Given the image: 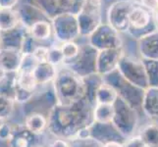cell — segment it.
I'll return each instance as SVG.
<instances>
[{
  "mask_svg": "<svg viewBox=\"0 0 158 147\" xmlns=\"http://www.w3.org/2000/svg\"><path fill=\"white\" fill-rule=\"evenodd\" d=\"M101 4L102 0H85L77 14L81 37H89L102 24Z\"/></svg>",
  "mask_w": 158,
  "mask_h": 147,
  "instance_id": "5",
  "label": "cell"
},
{
  "mask_svg": "<svg viewBox=\"0 0 158 147\" xmlns=\"http://www.w3.org/2000/svg\"><path fill=\"white\" fill-rule=\"evenodd\" d=\"M18 12L12 9L0 8V31H8L16 29L20 23Z\"/></svg>",
  "mask_w": 158,
  "mask_h": 147,
  "instance_id": "20",
  "label": "cell"
},
{
  "mask_svg": "<svg viewBox=\"0 0 158 147\" xmlns=\"http://www.w3.org/2000/svg\"><path fill=\"white\" fill-rule=\"evenodd\" d=\"M124 54L123 47L98 51L96 58V73L104 77L116 71Z\"/></svg>",
  "mask_w": 158,
  "mask_h": 147,
  "instance_id": "12",
  "label": "cell"
},
{
  "mask_svg": "<svg viewBox=\"0 0 158 147\" xmlns=\"http://www.w3.org/2000/svg\"><path fill=\"white\" fill-rule=\"evenodd\" d=\"M50 147H71V144L67 140L57 138L56 140L53 141V143L50 145Z\"/></svg>",
  "mask_w": 158,
  "mask_h": 147,
  "instance_id": "39",
  "label": "cell"
},
{
  "mask_svg": "<svg viewBox=\"0 0 158 147\" xmlns=\"http://www.w3.org/2000/svg\"><path fill=\"white\" fill-rule=\"evenodd\" d=\"M35 147H40V146H35Z\"/></svg>",
  "mask_w": 158,
  "mask_h": 147,
  "instance_id": "45",
  "label": "cell"
},
{
  "mask_svg": "<svg viewBox=\"0 0 158 147\" xmlns=\"http://www.w3.org/2000/svg\"><path fill=\"white\" fill-rule=\"evenodd\" d=\"M18 0H0V8H6V9H12Z\"/></svg>",
  "mask_w": 158,
  "mask_h": 147,
  "instance_id": "38",
  "label": "cell"
},
{
  "mask_svg": "<svg viewBox=\"0 0 158 147\" xmlns=\"http://www.w3.org/2000/svg\"><path fill=\"white\" fill-rule=\"evenodd\" d=\"M17 73H3L0 77V95L15 101Z\"/></svg>",
  "mask_w": 158,
  "mask_h": 147,
  "instance_id": "21",
  "label": "cell"
},
{
  "mask_svg": "<svg viewBox=\"0 0 158 147\" xmlns=\"http://www.w3.org/2000/svg\"><path fill=\"white\" fill-rule=\"evenodd\" d=\"M37 83L32 72H17L16 77V86L25 91L34 93L37 88Z\"/></svg>",
  "mask_w": 158,
  "mask_h": 147,
  "instance_id": "25",
  "label": "cell"
},
{
  "mask_svg": "<svg viewBox=\"0 0 158 147\" xmlns=\"http://www.w3.org/2000/svg\"><path fill=\"white\" fill-rule=\"evenodd\" d=\"M37 135L27 129L25 125L14 127L8 144L10 147H35V142Z\"/></svg>",
  "mask_w": 158,
  "mask_h": 147,
  "instance_id": "15",
  "label": "cell"
},
{
  "mask_svg": "<svg viewBox=\"0 0 158 147\" xmlns=\"http://www.w3.org/2000/svg\"><path fill=\"white\" fill-rule=\"evenodd\" d=\"M61 50L63 52V55L65 58V63L64 65H69L72 62H74L77 57L79 56L80 51H81V45L75 41H68V42H63L61 44Z\"/></svg>",
  "mask_w": 158,
  "mask_h": 147,
  "instance_id": "28",
  "label": "cell"
},
{
  "mask_svg": "<svg viewBox=\"0 0 158 147\" xmlns=\"http://www.w3.org/2000/svg\"><path fill=\"white\" fill-rule=\"evenodd\" d=\"M25 126L31 133L39 135L41 134L47 129L48 120L40 113H32L30 116L27 117Z\"/></svg>",
  "mask_w": 158,
  "mask_h": 147,
  "instance_id": "23",
  "label": "cell"
},
{
  "mask_svg": "<svg viewBox=\"0 0 158 147\" xmlns=\"http://www.w3.org/2000/svg\"><path fill=\"white\" fill-rule=\"evenodd\" d=\"M48 53H49V47L46 46H37L34 52H32V56L36 60L37 63H46L48 59Z\"/></svg>",
  "mask_w": 158,
  "mask_h": 147,
  "instance_id": "34",
  "label": "cell"
},
{
  "mask_svg": "<svg viewBox=\"0 0 158 147\" xmlns=\"http://www.w3.org/2000/svg\"><path fill=\"white\" fill-rule=\"evenodd\" d=\"M114 108L115 114L112 120L113 126L125 139L135 135L139 125V113L120 97L114 103Z\"/></svg>",
  "mask_w": 158,
  "mask_h": 147,
  "instance_id": "4",
  "label": "cell"
},
{
  "mask_svg": "<svg viewBox=\"0 0 158 147\" xmlns=\"http://www.w3.org/2000/svg\"><path fill=\"white\" fill-rule=\"evenodd\" d=\"M2 44V35H1V31H0V46Z\"/></svg>",
  "mask_w": 158,
  "mask_h": 147,
  "instance_id": "42",
  "label": "cell"
},
{
  "mask_svg": "<svg viewBox=\"0 0 158 147\" xmlns=\"http://www.w3.org/2000/svg\"><path fill=\"white\" fill-rule=\"evenodd\" d=\"M139 3L152 14L158 11V0H141Z\"/></svg>",
  "mask_w": 158,
  "mask_h": 147,
  "instance_id": "36",
  "label": "cell"
},
{
  "mask_svg": "<svg viewBox=\"0 0 158 147\" xmlns=\"http://www.w3.org/2000/svg\"><path fill=\"white\" fill-rule=\"evenodd\" d=\"M29 31L35 40L44 41L49 39L52 35V24L47 20H41L32 25L29 29Z\"/></svg>",
  "mask_w": 158,
  "mask_h": 147,
  "instance_id": "22",
  "label": "cell"
},
{
  "mask_svg": "<svg viewBox=\"0 0 158 147\" xmlns=\"http://www.w3.org/2000/svg\"><path fill=\"white\" fill-rule=\"evenodd\" d=\"M22 53L14 48H0V71L3 73H17L20 70Z\"/></svg>",
  "mask_w": 158,
  "mask_h": 147,
  "instance_id": "14",
  "label": "cell"
},
{
  "mask_svg": "<svg viewBox=\"0 0 158 147\" xmlns=\"http://www.w3.org/2000/svg\"><path fill=\"white\" fill-rule=\"evenodd\" d=\"M52 29L55 39L60 42L75 41L80 35L77 15L63 13L52 19Z\"/></svg>",
  "mask_w": 158,
  "mask_h": 147,
  "instance_id": "8",
  "label": "cell"
},
{
  "mask_svg": "<svg viewBox=\"0 0 158 147\" xmlns=\"http://www.w3.org/2000/svg\"><path fill=\"white\" fill-rule=\"evenodd\" d=\"M98 51L94 49L89 43L81 45V51L79 56L74 62L67 65L76 74L84 78L86 76L96 73V58ZM66 66V65H65Z\"/></svg>",
  "mask_w": 158,
  "mask_h": 147,
  "instance_id": "11",
  "label": "cell"
},
{
  "mask_svg": "<svg viewBox=\"0 0 158 147\" xmlns=\"http://www.w3.org/2000/svg\"><path fill=\"white\" fill-rule=\"evenodd\" d=\"M71 147H102L103 144L95 139H73L70 141Z\"/></svg>",
  "mask_w": 158,
  "mask_h": 147,
  "instance_id": "33",
  "label": "cell"
},
{
  "mask_svg": "<svg viewBox=\"0 0 158 147\" xmlns=\"http://www.w3.org/2000/svg\"><path fill=\"white\" fill-rule=\"evenodd\" d=\"M88 42L97 51L122 47L120 34L108 23H102L88 37Z\"/></svg>",
  "mask_w": 158,
  "mask_h": 147,
  "instance_id": "9",
  "label": "cell"
},
{
  "mask_svg": "<svg viewBox=\"0 0 158 147\" xmlns=\"http://www.w3.org/2000/svg\"><path fill=\"white\" fill-rule=\"evenodd\" d=\"M90 135L92 139H95L102 144H105L109 141H120L123 143V141L120 139L126 140L120 134L112 123L100 124L94 122L90 126Z\"/></svg>",
  "mask_w": 158,
  "mask_h": 147,
  "instance_id": "13",
  "label": "cell"
},
{
  "mask_svg": "<svg viewBox=\"0 0 158 147\" xmlns=\"http://www.w3.org/2000/svg\"><path fill=\"white\" fill-rule=\"evenodd\" d=\"M139 135L146 147H158V123L146 125Z\"/></svg>",
  "mask_w": 158,
  "mask_h": 147,
  "instance_id": "27",
  "label": "cell"
},
{
  "mask_svg": "<svg viewBox=\"0 0 158 147\" xmlns=\"http://www.w3.org/2000/svg\"><path fill=\"white\" fill-rule=\"evenodd\" d=\"M155 30L157 28L153 20V14L141 6L140 3H134L130 12V30L128 34L139 39L141 36Z\"/></svg>",
  "mask_w": 158,
  "mask_h": 147,
  "instance_id": "7",
  "label": "cell"
},
{
  "mask_svg": "<svg viewBox=\"0 0 158 147\" xmlns=\"http://www.w3.org/2000/svg\"><path fill=\"white\" fill-rule=\"evenodd\" d=\"M133 4L129 0H119L110 5L107 12V23L120 32L130 30V12Z\"/></svg>",
  "mask_w": 158,
  "mask_h": 147,
  "instance_id": "10",
  "label": "cell"
},
{
  "mask_svg": "<svg viewBox=\"0 0 158 147\" xmlns=\"http://www.w3.org/2000/svg\"><path fill=\"white\" fill-rule=\"evenodd\" d=\"M139 51L141 58L158 61V30L140 37L139 39Z\"/></svg>",
  "mask_w": 158,
  "mask_h": 147,
  "instance_id": "16",
  "label": "cell"
},
{
  "mask_svg": "<svg viewBox=\"0 0 158 147\" xmlns=\"http://www.w3.org/2000/svg\"><path fill=\"white\" fill-rule=\"evenodd\" d=\"M1 125H2V123H1V119H0V126H1Z\"/></svg>",
  "mask_w": 158,
  "mask_h": 147,
  "instance_id": "43",
  "label": "cell"
},
{
  "mask_svg": "<svg viewBox=\"0 0 158 147\" xmlns=\"http://www.w3.org/2000/svg\"><path fill=\"white\" fill-rule=\"evenodd\" d=\"M117 70L128 83L143 89L149 88L148 76L141 59H137L124 54L120 60Z\"/></svg>",
  "mask_w": 158,
  "mask_h": 147,
  "instance_id": "6",
  "label": "cell"
},
{
  "mask_svg": "<svg viewBox=\"0 0 158 147\" xmlns=\"http://www.w3.org/2000/svg\"><path fill=\"white\" fill-rule=\"evenodd\" d=\"M149 86H158V61L141 58Z\"/></svg>",
  "mask_w": 158,
  "mask_h": 147,
  "instance_id": "29",
  "label": "cell"
},
{
  "mask_svg": "<svg viewBox=\"0 0 158 147\" xmlns=\"http://www.w3.org/2000/svg\"><path fill=\"white\" fill-rule=\"evenodd\" d=\"M143 113L149 119H158V86H149L144 90Z\"/></svg>",
  "mask_w": 158,
  "mask_h": 147,
  "instance_id": "17",
  "label": "cell"
},
{
  "mask_svg": "<svg viewBox=\"0 0 158 147\" xmlns=\"http://www.w3.org/2000/svg\"><path fill=\"white\" fill-rule=\"evenodd\" d=\"M135 1H139V2H140V1H141V0H135Z\"/></svg>",
  "mask_w": 158,
  "mask_h": 147,
  "instance_id": "44",
  "label": "cell"
},
{
  "mask_svg": "<svg viewBox=\"0 0 158 147\" xmlns=\"http://www.w3.org/2000/svg\"><path fill=\"white\" fill-rule=\"evenodd\" d=\"M124 147H146L139 135H133L127 138L123 143Z\"/></svg>",
  "mask_w": 158,
  "mask_h": 147,
  "instance_id": "35",
  "label": "cell"
},
{
  "mask_svg": "<svg viewBox=\"0 0 158 147\" xmlns=\"http://www.w3.org/2000/svg\"><path fill=\"white\" fill-rule=\"evenodd\" d=\"M0 77H1V76H0Z\"/></svg>",
  "mask_w": 158,
  "mask_h": 147,
  "instance_id": "46",
  "label": "cell"
},
{
  "mask_svg": "<svg viewBox=\"0 0 158 147\" xmlns=\"http://www.w3.org/2000/svg\"><path fill=\"white\" fill-rule=\"evenodd\" d=\"M117 90L110 84L103 83L96 93V104H108L114 105V103L118 99Z\"/></svg>",
  "mask_w": 158,
  "mask_h": 147,
  "instance_id": "24",
  "label": "cell"
},
{
  "mask_svg": "<svg viewBox=\"0 0 158 147\" xmlns=\"http://www.w3.org/2000/svg\"><path fill=\"white\" fill-rule=\"evenodd\" d=\"M85 84V98L92 107L96 106V93L100 85L104 83V79L101 75L94 73L83 78Z\"/></svg>",
  "mask_w": 158,
  "mask_h": 147,
  "instance_id": "18",
  "label": "cell"
},
{
  "mask_svg": "<svg viewBox=\"0 0 158 147\" xmlns=\"http://www.w3.org/2000/svg\"><path fill=\"white\" fill-rule=\"evenodd\" d=\"M37 64L39 63L34 58L32 54H23L19 71H21V72H34Z\"/></svg>",
  "mask_w": 158,
  "mask_h": 147,
  "instance_id": "32",
  "label": "cell"
},
{
  "mask_svg": "<svg viewBox=\"0 0 158 147\" xmlns=\"http://www.w3.org/2000/svg\"><path fill=\"white\" fill-rule=\"evenodd\" d=\"M114 114H115L114 105L96 104V106L94 109V120L96 123L109 124L112 123Z\"/></svg>",
  "mask_w": 158,
  "mask_h": 147,
  "instance_id": "26",
  "label": "cell"
},
{
  "mask_svg": "<svg viewBox=\"0 0 158 147\" xmlns=\"http://www.w3.org/2000/svg\"><path fill=\"white\" fill-rule=\"evenodd\" d=\"M103 79L106 84H110L117 90L119 97L122 98L127 104L134 108L138 113L143 112V100L145 89L128 83L118 72V70L104 76Z\"/></svg>",
  "mask_w": 158,
  "mask_h": 147,
  "instance_id": "3",
  "label": "cell"
},
{
  "mask_svg": "<svg viewBox=\"0 0 158 147\" xmlns=\"http://www.w3.org/2000/svg\"><path fill=\"white\" fill-rule=\"evenodd\" d=\"M12 129L13 128H11L9 126V124L3 123L1 126H0V139L8 140L11 133H12Z\"/></svg>",
  "mask_w": 158,
  "mask_h": 147,
  "instance_id": "37",
  "label": "cell"
},
{
  "mask_svg": "<svg viewBox=\"0 0 158 147\" xmlns=\"http://www.w3.org/2000/svg\"><path fill=\"white\" fill-rule=\"evenodd\" d=\"M58 72V68L53 66L50 63H40L37 64V66L34 70V74L35 80L37 84L44 85L48 83H53V80H55Z\"/></svg>",
  "mask_w": 158,
  "mask_h": 147,
  "instance_id": "19",
  "label": "cell"
},
{
  "mask_svg": "<svg viewBox=\"0 0 158 147\" xmlns=\"http://www.w3.org/2000/svg\"><path fill=\"white\" fill-rule=\"evenodd\" d=\"M102 147H124L123 143L120 141H109V142L103 144Z\"/></svg>",
  "mask_w": 158,
  "mask_h": 147,
  "instance_id": "40",
  "label": "cell"
},
{
  "mask_svg": "<svg viewBox=\"0 0 158 147\" xmlns=\"http://www.w3.org/2000/svg\"><path fill=\"white\" fill-rule=\"evenodd\" d=\"M53 89L56 103L71 106L85 98V84L80 77L67 66L58 69L57 76L53 80Z\"/></svg>",
  "mask_w": 158,
  "mask_h": 147,
  "instance_id": "2",
  "label": "cell"
},
{
  "mask_svg": "<svg viewBox=\"0 0 158 147\" xmlns=\"http://www.w3.org/2000/svg\"><path fill=\"white\" fill-rule=\"evenodd\" d=\"M14 100L0 95V119L4 120L10 117L13 111Z\"/></svg>",
  "mask_w": 158,
  "mask_h": 147,
  "instance_id": "31",
  "label": "cell"
},
{
  "mask_svg": "<svg viewBox=\"0 0 158 147\" xmlns=\"http://www.w3.org/2000/svg\"><path fill=\"white\" fill-rule=\"evenodd\" d=\"M47 62L55 67H59L60 65H64L65 58L63 55V52L61 50V45L56 46L52 45L49 47V53H48Z\"/></svg>",
  "mask_w": 158,
  "mask_h": 147,
  "instance_id": "30",
  "label": "cell"
},
{
  "mask_svg": "<svg viewBox=\"0 0 158 147\" xmlns=\"http://www.w3.org/2000/svg\"><path fill=\"white\" fill-rule=\"evenodd\" d=\"M47 129L57 138L71 141L84 127L79 113L73 105L54 104L48 115Z\"/></svg>",
  "mask_w": 158,
  "mask_h": 147,
  "instance_id": "1",
  "label": "cell"
},
{
  "mask_svg": "<svg viewBox=\"0 0 158 147\" xmlns=\"http://www.w3.org/2000/svg\"><path fill=\"white\" fill-rule=\"evenodd\" d=\"M153 20H154V23H155V26L158 30V11H156L155 13H153Z\"/></svg>",
  "mask_w": 158,
  "mask_h": 147,
  "instance_id": "41",
  "label": "cell"
}]
</instances>
